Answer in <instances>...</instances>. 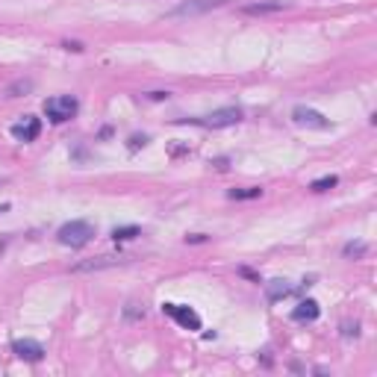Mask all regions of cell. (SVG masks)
Wrapping results in <instances>:
<instances>
[{
	"label": "cell",
	"instance_id": "1",
	"mask_svg": "<svg viewBox=\"0 0 377 377\" xmlns=\"http://www.w3.org/2000/svg\"><path fill=\"white\" fill-rule=\"evenodd\" d=\"M242 121V106H221L215 113L201 115V118H180L177 124H194V127H206V130H225L236 127Z\"/></svg>",
	"mask_w": 377,
	"mask_h": 377
},
{
	"label": "cell",
	"instance_id": "2",
	"mask_svg": "<svg viewBox=\"0 0 377 377\" xmlns=\"http://www.w3.org/2000/svg\"><path fill=\"white\" fill-rule=\"evenodd\" d=\"M57 239H59L65 248H86V245L94 239V225H92V221H83V218L68 221V225L59 227Z\"/></svg>",
	"mask_w": 377,
	"mask_h": 377
},
{
	"label": "cell",
	"instance_id": "3",
	"mask_svg": "<svg viewBox=\"0 0 377 377\" xmlns=\"http://www.w3.org/2000/svg\"><path fill=\"white\" fill-rule=\"evenodd\" d=\"M77 97L71 94H57V97H48L45 101V115L53 121V124H62V121H71L77 115Z\"/></svg>",
	"mask_w": 377,
	"mask_h": 377
},
{
	"label": "cell",
	"instance_id": "4",
	"mask_svg": "<svg viewBox=\"0 0 377 377\" xmlns=\"http://www.w3.org/2000/svg\"><path fill=\"white\" fill-rule=\"evenodd\" d=\"M162 313L171 315L180 327H186V330H201V315L194 313L192 306H186V304H162Z\"/></svg>",
	"mask_w": 377,
	"mask_h": 377
},
{
	"label": "cell",
	"instance_id": "5",
	"mask_svg": "<svg viewBox=\"0 0 377 377\" xmlns=\"http://www.w3.org/2000/svg\"><path fill=\"white\" fill-rule=\"evenodd\" d=\"M9 133H12V138H15V142H36L38 138V133H41V121L36 118V115H24L18 124H12L9 127Z\"/></svg>",
	"mask_w": 377,
	"mask_h": 377
},
{
	"label": "cell",
	"instance_id": "6",
	"mask_svg": "<svg viewBox=\"0 0 377 377\" xmlns=\"http://www.w3.org/2000/svg\"><path fill=\"white\" fill-rule=\"evenodd\" d=\"M292 121L301 124V127L330 130V121H327L325 115H321V113H315V109H310V106H295V109H292Z\"/></svg>",
	"mask_w": 377,
	"mask_h": 377
},
{
	"label": "cell",
	"instance_id": "7",
	"mask_svg": "<svg viewBox=\"0 0 377 377\" xmlns=\"http://www.w3.org/2000/svg\"><path fill=\"white\" fill-rule=\"evenodd\" d=\"M12 354H15L18 360H27V362H38L45 360V345L36 342V339H15L12 342Z\"/></svg>",
	"mask_w": 377,
	"mask_h": 377
},
{
	"label": "cell",
	"instance_id": "8",
	"mask_svg": "<svg viewBox=\"0 0 377 377\" xmlns=\"http://www.w3.org/2000/svg\"><path fill=\"white\" fill-rule=\"evenodd\" d=\"M225 3H227V0H186V3H180L177 9H171V15L174 18H180V15H201V12L218 9Z\"/></svg>",
	"mask_w": 377,
	"mask_h": 377
},
{
	"label": "cell",
	"instance_id": "9",
	"mask_svg": "<svg viewBox=\"0 0 377 377\" xmlns=\"http://www.w3.org/2000/svg\"><path fill=\"white\" fill-rule=\"evenodd\" d=\"M121 257H97V259H86V262H77L74 271L77 274H86V271H104V269H113V265H121Z\"/></svg>",
	"mask_w": 377,
	"mask_h": 377
},
{
	"label": "cell",
	"instance_id": "10",
	"mask_svg": "<svg viewBox=\"0 0 377 377\" xmlns=\"http://www.w3.org/2000/svg\"><path fill=\"white\" fill-rule=\"evenodd\" d=\"M318 315H321L318 304H315V301H310V298L301 301V304L295 306V310H292V318H295V321H315Z\"/></svg>",
	"mask_w": 377,
	"mask_h": 377
},
{
	"label": "cell",
	"instance_id": "11",
	"mask_svg": "<svg viewBox=\"0 0 377 377\" xmlns=\"http://www.w3.org/2000/svg\"><path fill=\"white\" fill-rule=\"evenodd\" d=\"M292 292H295V289H292L286 280H271L269 286H265V298H269V304H277L280 298L292 295Z\"/></svg>",
	"mask_w": 377,
	"mask_h": 377
},
{
	"label": "cell",
	"instance_id": "12",
	"mask_svg": "<svg viewBox=\"0 0 377 377\" xmlns=\"http://www.w3.org/2000/svg\"><path fill=\"white\" fill-rule=\"evenodd\" d=\"M280 9H286L283 0H271V3H248L245 6L248 15H269V12H280Z\"/></svg>",
	"mask_w": 377,
	"mask_h": 377
},
{
	"label": "cell",
	"instance_id": "13",
	"mask_svg": "<svg viewBox=\"0 0 377 377\" xmlns=\"http://www.w3.org/2000/svg\"><path fill=\"white\" fill-rule=\"evenodd\" d=\"M138 233H142V230H138L136 225H130V227H115V230H113V239H115V242H130V239H136Z\"/></svg>",
	"mask_w": 377,
	"mask_h": 377
},
{
	"label": "cell",
	"instance_id": "14",
	"mask_svg": "<svg viewBox=\"0 0 377 377\" xmlns=\"http://www.w3.org/2000/svg\"><path fill=\"white\" fill-rule=\"evenodd\" d=\"M366 250H369V245H366V242H348V245L342 248V254H345L348 259H351V257L357 259V257H362V254H366Z\"/></svg>",
	"mask_w": 377,
	"mask_h": 377
},
{
	"label": "cell",
	"instance_id": "15",
	"mask_svg": "<svg viewBox=\"0 0 377 377\" xmlns=\"http://www.w3.org/2000/svg\"><path fill=\"white\" fill-rule=\"evenodd\" d=\"M339 183V177H333V174H327V177H318V180H313V192H327V189H333Z\"/></svg>",
	"mask_w": 377,
	"mask_h": 377
},
{
	"label": "cell",
	"instance_id": "16",
	"mask_svg": "<svg viewBox=\"0 0 377 377\" xmlns=\"http://www.w3.org/2000/svg\"><path fill=\"white\" fill-rule=\"evenodd\" d=\"M360 336V321H342V339H357Z\"/></svg>",
	"mask_w": 377,
	"mask_h": 377
},
{
	"label": "cell",
	"instance_id": "17",
	"mask_svg": "<svg viewBox=\"0 0 377 377\" xmlns=\"http://www.w3.org/2000/svg\"><path fill=\"white\" fill-rule=\"evenodd\" d=\"M259 194H262V189H242V192L233 189L230 198H233V201H245V198H259Z\"/></svg>",
	"mask_w": 377,
	"mask_h": 377
},
{
	"label": "cell",
	"instance_id": "18",
	"mask_svg": "<svg viewBox=\"0 0 377 377\" xmlns=\"http://www.w3.org/2000/svg\"><path fill=\"white\" fill-rule=\"evenodd\" d=\"M33 89V83L30 80H21V83H12V86L6 89V94L9 97H18V92H30Z\"/></svg>",
	"mask_w": 377,
	"mask_h": 377
},
{
	"label": "cell",
	"instance_id": "19",
	"mask_svg": "<svg viewBox=\"0 0 377 377\" xmlns=\"http://www.w3.org/2000/svg\"><path fill=\"white\" fill-rule=\"evenodd\" d=\"M124 315H127V318H142V315H145V310H142L138 304H127V310H124Z\"/></svg>",
	"mask_w": 377,
	"mask_h": 377
},
{
	"label": "cell",
	"instance_id": "20",
	"mask_svg": "<svg viewBox=\"0 0 377 377\" xmlns=\"http://www.w3.org/2000/svg\"><path fill=\"white\" fill-rule=\"evenodd\" d=\"M6 209H9V204H0V213H6Z\"/></svg>",
	"mask_w": 377,
	"mask_h": 377
}]
</instances>
